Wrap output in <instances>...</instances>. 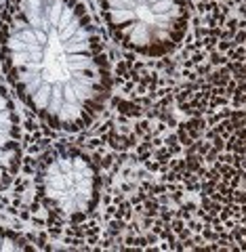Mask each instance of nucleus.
<instances>
[{"mask_svg":"<svg viewBox=\"0 0 246 252\" xmlns=\"http://www.w3.org/2000/svg\"><path fill=\"white\" fill-rule=\"evenodd\" d=\"M0 65L17 97L50 128L78 132L110 97V65L80 0H6Z\"/></svg>","mask_w":246,"mask_h":252,"instance_id":"obj_1","label":"nucleus"},{"mask_svg":"<svg viewBox=\"0 0 246 252\" xmlns=\"http://www.w3.org/2000/svg\"><path fill=\"white\" fill-rule=\"evenodd\" d=\"M110 36L139 57H166L185 42L192 25L187 0H99Z\"/></svg>","mask_w":246,"mask_h":252,"instance_id":"obj_2","label":"nucleus"},{"mask_svg":"<svg viewBox=\"0 0 246 252\" xmlns=\"http://www.w3.org/2000/svg\"><path fill=\"white\" fill-rule=\"evenodd\" d=\"M36 193L50 217L78 223L99 204L101 174L84 151L61 145L47 151L38 164Z\"/></svg>","mask_w":246,"mask_h":252,"instance_id":"obj_3","label":"nucleus"},{"mask_svg":"<svg viewBox=\"0 0 246 252\" xmlns=\"http://www.w3.org/2000/svg\"><path fill=\"white\" fill-rule=\"evenodd\" d=\"M21 164V126L11 94L0 80V191L11 185Z\"/></svg>","mask_w":246,"mask_h":252,"instance_id":"obj_4","label":"nucleus"},{"mask_svg":"<svg viewBox=\"0 0 246 252\" xmlns=\"http://www.w3.org/2000/svg\"><path fill=\"white\" fill-rule=\"evenodd\" d=\"M36 246H32L21 233L0 227V250H34Z\"/></svg>","mask_w":246,"mask_h":252,"instance_id":"obj_5","label":"nucleus"}]
</instances>
